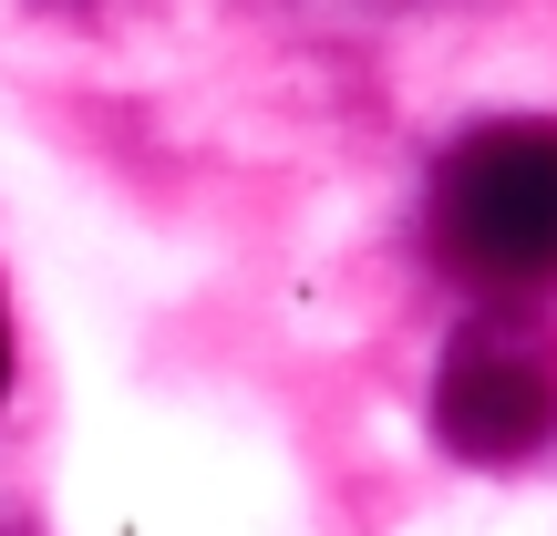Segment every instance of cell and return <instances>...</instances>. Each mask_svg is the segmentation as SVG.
Segmentation results:
<instances>
[{"label": "cell", "mask_w": 557, "mask_h": 536, "mask_svg": "<svg viewBox=\"0 0 557 536\" xmlns=\"http://www.w3.org/2000/svg\"><path fill=\"white\" fill-rule=\"evenodd\" d=\"M0 392H11V310H0Z\"/></svg>", "instance_id": "obj_3"}, {"label": "cell", "mask_w": 557, "mask_h": 536, "mask_svg": "<svg viewBox=\"0 0 557 536\" xmlns=\"http://www.w3.org/2000/svg\"><path fill=\"white\" fill-rule=\"evenodd\" d=\"M547 423H557V340L517 310L465 320L434 372V434L465 464H517L547 444Z\"/></svg>", "instance_id": "obj_2"}, {"label": "cell", "mask_w": 557, "mask_h": 536, "mask_svg": "<svg viewBox=\"0 0 557 536\" xmlns=\"http://www.w3.org/2000/svg\"><path fill=\"white\" fill-rule=\"evenodd\" d=\"M434 259L465 289H557V124H475L434 176Z\"/></svg>", "instance_id": "obj_1"}]
</instances>
